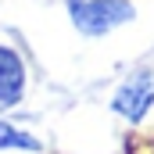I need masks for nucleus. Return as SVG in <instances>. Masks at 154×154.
Segmentation results:
<instances>
[{
    "mask_svg": "<svg viewBox=\"0 0 154 154\" xmlns=\"http://www.w3.org/2000/svg\"><path fill=\"white\" fill-rule=\"evenodd\" d=\"M154 108V72L151 68H136L122 79V86L111 97V111L122 115L125 122H143L147 111Z\"/></svg>",
    "mask_w": 154,
    "mask_h": 154,
    "instance_id": "nucleus-2",
    "label": "nucleus"
},
{
    "mask_svg": "<svg viewBox=\"0 0 154 154\" xmlns=\"http://www.w3.org/2000/svg\"><path fill=\"white\" fill-rule=\"evenodd\" d=\"M25 86H29V72H25L22 54H18L14 47L0 43V108H14V104H22Z\"/></svg>",
    "mask_w": 154,
    "mask_h": 154,
    "instance_id": "nucleus-3",
    "label": "nucleus"
},
{
    "mask_svg": "<svg viewBox=\"0 0 154 154\" xmlns=\"http://www.w3.org/2000/svg\"><path fill=\"white\" fill-rule=\"evenodd\" d=\"M0 151H22V154H39L43 151V140L25 133L22 125H11L0 118Z\"/></svg>",
    "mask_w": 154,
    "mask_h": 154,
    "instance_id": "nucleus-4",
    "label": "nucleus"
},
{
    "mask_svg": "<svg viewBox=\"0 0 154 154\" xmlns=\"http://www.w3.org/2000/svg\"><path fill=\"white\" fill-rule=\"evenodd\" d=\"M65 7L82 36H108L136 18L133 0H65Z\"/></svg>",
    "mask_w": 154,
    "mask_h": 154,
    "instance_id": "nucleus-1",
    "label": "nucleus"
}]
</instances>
